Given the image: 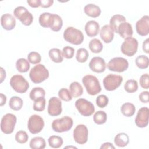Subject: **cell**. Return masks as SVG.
Instances as JSON below:
<instances>
[{"instance_id":"4316f807","label":"cell","mask_w":149,"mask_h":149,"mask_svg":"<svg viewBox=\"0 0 149 149\" xmlns=\"http://www.w3.org/2000/svg\"><path fill=\"white\" fill-rule=\"evenodd\" d=\"M49 56L51 61L55 63L62 62L63 60L62 52L58 48H52L49 51Z\"/></svg>"},{"instance_id":"d6a6232c","label":"cell","mask_w":149,"mask_h":149,"mask_svg":"<svg viewBox=\"0 0 149 149\" xmlns=\"http://www.w3.org/2000/svg\"><path fill=\"white\" fill-rule=\"evenodd\" d=\"M89 48L92 52L100 53L103 49V45L101 41L97 38H93L88 44Z\"/></svg>"},{"instance_id":"f546056e","label":"cell","mask_w":149,"mask_h":149,"mask_svg":"<svg viewBox=\"0 0 149 149\" xmlns=\"http://www.w3.org/2000/svg\"><path fill=\"white\" fill-rule=\"evenodd\" d=\"M30 66L29 62L25 58H20L16 62V68L20 73L27 72L29 70Z\"/></svg>"},{"instance_id":"7402d4cb","label":"cell","mask_w":149,"mask_h":149,"mask_svg":"<svg viewBox=\"0 0 149 149\" xmlns=\"http://www.w3.org/2000/svg\"><path fill=\"white\" fill-rule=\"evenodd\" d=\"M84 12L87 16L95 18L100 15L101 10L98 6L95 4L89 3L84 6Z\"/></svg>"},{"instance_id":"ee69618b","label":"cell","mask_w":149,"mask_h":149,"mask_svg":"<svg viewBox=\"0 0 149 149\" xmlns=\"http://www.w3.org/2000/svg\"><path fill=\"white\" fill-rule=\"evenodd\" d=\"M108 98L105 95H100L96 98L97 105L101 108L105 107L108 104Z\"/></svg>"},{"instance_id":"ba28073f","label":"cell","mask_w":149,"mask_h":149,"mask_svg":"<svg viewBox=\"0 0 149 149\" xmlns=\"http://www.w3.org/2000/svg\"><path fill=\"white\" fill-rule=\"evenodd\" d=\"M107 67L111 71L123 72L126 70L129 67L127 59L122 57H116L111 59L108 63Z\"/></svg>"},{"instance_id":"9c48e42d","label":"cell","mask_w":149,"mask_h":149,"mask_svg":"<svg viewBox=\"0 0 149 149\" xmlns=\"http://www.w3.org/2000/svg\"><path fill=\"white\" fill-rule=\"evenodd\" d=\"M13 14L25 26L31 25L33 21V15L24 6L16 7L13 10Z\"/></svg>"},{"instance_id":"1f68e13d","label":"cell","mask_w":149,"mask_h":149,"mask_svg":"<svg viewBox=\"0 0 149 149\" xmlns=\"http://www.w3.org/2000/svg\"><path fill=\"white\" fill-rule=\"evenodd\" d=\"M52 20V13L49 12H44L39 16L40 24L45 28L49 27Z\"/></svg>"},{"instance_id":"d4e9b609","label":"cell","mask_w":149,"mask_h":149,"mask_svg":"<svg viewBox=\"0 0 149 149\" xmlns=\"http://www.w3.org/2000/svg\"><path fill=\"white\" fill-rule=\"evenodd\" d=\"M129 142V137L125 133H119L116 135L114 139L115 144L120 147L126 146Z\"/></svg>"},{"instance_id":"e0dca14e","label":"cell","mask_w":149,"mask_h":149,"mask_svg":"<svg viewBox=\"0 0 149 149\" xmlns=\"http://www.w3.org/2000/svg\"><path fill=\"white\" fill-rule=\"evenodd\" d=\"M90 69L96 73H102L105 71L106 64L105 60L99 56L93 57L88 64Z\"/></svg>"},{"instance_id":"f5cc1de1","label":"cell","mask_w":149,"mask_h":149,"mask_svg":"<svg viewBox=\"0 0 149 149\" xmlns=\"http://www.w3.org/2000/svg\"><path fill=\"white\" fill-rule=\"evenodd\" d=\"M0 71H1V80H0V83H2L3 81L5 80L6 77V72L5 70L3 69V68L1 67L0 68Z\"/></svg>"},{"instance_id":"816d5d0a","label":"cell","mask_w":149,"mask_h":149,"mask_svg":"<svg viewBox=\"0 0 149 149\" xmlns=\"http://www.w3.org/2000/svg\"><path fill=\"white\" fill-rule=\"evenodd\" d=\"M101 149H107V148H115V146H113V144L109 142H107L104 143L103 144L101 145L100 147Z\"/></svg>"},{"instance_id":"60d3db41","label":"cell","mask_w":149,"mask_h":149,"mask_svg":"<svg viewBox=\"0 0 149 149\" xmlns=\"http://www.w3.org/2000/svg\"><path fill=\"white\" fill-rule=\"evenodd\" d=\"M29 139V136L27 133L23 130L18 131L15 135L16 141L20 144L26 143Z\"/></svg>"},{"instance_id":"8fae6325","label":"cell","mask_w":149,"mask_h":149,"mask_svg":"<svg viewBox=\"0 0 149 149\" xmlns=\"http://www.w3.org/2000/svg\"><path fill=\"white\" fill-rule=\"evenodd\" d=\"M44 119L40 115H33L29 118L27 127L31 133L34 134L40 133L44 128Z\"/></svg>"},{"instance_id":"f35d334b","label":"cell","mask_w":149,"mask_h":149,"mask_svg":"<svg viewBox=\"0 0 149 149\" xmlns=\"http://www.w3.org/2000/svg\"><path fill=\"white\" fill-rule=\"evenodd\" d=\"M125 91L129 93L136 92L138 89V84L135 80H128L124 85Z\"/></svg>"},{"instance_id":"7bdbcfd3","label":"cell","mask_w":149,"mask_h":149,"mask_svg":"<svg viewBox=\"0 0 149 149\" xmlns=\"http://www.w3.org/2000/svg\"><path fill=\"white\" fill-rule=\"evenodd\" d=\"M58 96L59 97L65 101H69L72 100V97L70 94V91L65 88H61L58 91Z\"/></svg>"},{"instance_id":"277c9868","label":"cell","mask_w":149,"mask_h":149,"mask_svg":"<svg viewBox=\"0 0 149 149\" xmlns=\"http://www.w3.org/2000/svg\"><path fill=\"white\" fill-rule=\"evenodd\" d=\"M73 124V119L69 116H65L62 118L54 120L51 126L54 131L58 133H62L68 132L71 129Z\"/></svg>"},{"instance_id":"b9f144b4","label":"cell","mask_w":149,"mask_h":149,"mask_svg":"<svg viewBox=\"0 0 149 149\" xmlns=\"http://www.w3.org/2000/svg\"><path fill=\"white\" fill-rule=\"evenodd\" d=\"M45 102L46 101L44 98H41L36 100L33 104V109L38 112L43 111L45 109Z\"/></svg>"},{"instance_id":"7a4b0ae2","label":"cell","mask_w":149,"mask_h":149,"mask_svg":"<svg viewBox=\"0 0 149 149\" xmlns=\"http://www.w3.org/2000/svg\"><path fill=\"white\" fill-rule=\"evenodd\" d=\"M82 82L87 93L91 95H95L101 91L99 80L93 75L87 74L84 76L82 79Z\"/></svg>"},{"instance_id":"9a60e30c","label":"cell","mask_w":149,"mask_h":149,"mask_svg":"<svg viewBox=\"0 0 149 149\" xmlns=\"http://www.w3.org/2000/svg\"><path fill=\"white\" fill-rule=\"evenodd\" d=\"M149 109L147 107H142L139 109L135 118L136 126L140 128L146 127L148 124Z\"/></svg>"},{"instance_id":"11a10c76","label":"cell","mask_w":149,"mask_h":149,"mask_svg":"<svg viewBox=\"0 0 149 149\" xmlns=\"http://www.w3.org/2000/svg\"><path fill=\"white\" fill-rule=\"evenodd\" d=\"M77 148V147H74V146H66L65 147V148Z\"/></svg>"},{"instance_id":"30bf717a","label":"cell","mask_w":149,"mask_h":149,"mask_svg":"<svg viewBox=\"0 0 149 149\" xmlns=\"http://www.w3.org/2000/svg\"><path fill=\"white\" fill-rule=\"evenodd\" d=\"M137 48L138 41L133 37H129L125 39L120 47L122 52L127 56H133L136 53Z\"/></svg>"},{"instance_id":"f6af8a7d","label":"cell","mask_w":149,"mask_h":149,"mask_svg":"<svg viewBox=\"0 0 149 149\" xmlns=\"http://www.w3.org/2000/svg\"><path fill=\"white\" fill-rule=\"evenodd\" d=\"M74 54V49L70 46H66L63 48L62 54L63 57L66 59H71L73 57Z\"/></svg>"},{"instance_id":"681fc988","label":"cell","mask_w":149,"mask_h":149,"mask_svg":"<svg viewBox=\"0 0 149 149\" xmlns=\"http://www.w3.org/2000/svg\"><path fill=\"white\" fill-rule=\"evenodd\" d=\"M27 2L32 8H38L41 5L40 0H29L27 1Z\"/></svg>"},{"instance_id":"3957f363","label":"cell","mask_w":149,"mask_h":149,"mask_svg":"<svg viewBox=\"0 0 149 149\" xmlns=\"http://www.w3.org/2000/svg\"><path fill=\"white\" fill-rule=\"evenodd\" d=\"M63 38L67 42L73 45L81 44L84 40L83 33L73 27H68L65 30Z\"/></svg>"},{"instance_id":"83f0119b","label":"cell","mask_w":149,"mask_h":149,"mask_svg":"<svg viewBox=\"0 0 149 149\" xmlns=\"http://www.w3.org/2000/svg\"><path fill=\"white\" fill-rule=\"evenodd\" d=\"M45 146V141L41 137H33L30 141V147L33 149H44Z\"/></svg>"},{"instance_id":"d590c367","label":"cell","mask_w":149,"mask_h":149,"mask_svg":"<svg viewBox=\"0 0 149 149\" xmlns=\"http://www.w3.org/2000/svg\"><path fill=\"white\" fill-rule=\"evenodd\" d=\"M48 141L49 146L54 148H58L61 147L63 143L62 137L55 135L50 136L48 140Z\"/></svg>"},{"instance_id":"4fadbf2b","label":"cell","mask_w":149,"mask_h":149,"mask_svg":"<svg viewBox=\"0 0 149 149\" xmlns=\"http://www.w3.org/2000/svg\"><path fill=\"white\" fill-rule=\"evenodd\" d=\"M88 136V129L86 126L83 124L78 125L73 130V139L77 144H85L87 141Z\"/></svg>"},{"instance_id":"603a6c76","label":"cell","mask_w":149,"mask_h":149,"mask_svg":"<svg viewBox=\"0 0 149 149\" xmlns=\"http://www.w3.org/2000/svg\"><path fill=\"white\" fill-rule=\"evenodd\" d=\"M125 22H126V18L124 16L118 14L112 16L110 19V26L112 28L115 32L118 33V29L119 26Z\"/></svg>"},{"instance_id":"6da1fadb","label":"cell","mask_w":149,"mask_h":149,"mask_svg":"<svg viewBox=\"0 0 149 149\" xmlns=\"http://www.w3.org/2000/svg\"><path fill=\"white\" fill-rule=\"evenodd\" d=\"M48 70L42 64H38L34 66L30 71L29 76L34 83H40L45 81L49 77Z\"/></svg>"},{"instance_id":"ffe728a7","label":"cell","mask_w":149,"mask_h":149,"mask_svg":"<svg viewBox=\"0 0 149 149\" xmlns=\"http://www.w3.org/2000/svg\"><path fill=\"white\" fill-rule=\"evenodd\" d=\"M118 33L124 39L132 37L133 33L132 25L126 22L121 23L118 27Z\"/></svg>"},{"instance_id":"7c38bea8","label":"cell","mask_w":149,"mask_h":149,"mask_svg":"<svg viewBox=\"0 0 149 149\" xmlns=\"http://www.w3.org/2000/svg\"><path fill=\"white\" fill-rule=\"evenodd\" d=\"M122 81L123 78L121 76L115 74H109L104 79L103 84L105 90L113 91L120 86Z\"/></svg>"},{"instance_id":"f907efd6","label":"cell","mask_w":149,"mask_h":149,"mask_svg":"<svg viewBox=\"0 0 149 149\" xmlns=\"http://www.w3.org/2000/svg\"><path fill=\"white\" fill-rule=\"evenodd\" d=\"M143 50L147 54L149 53V42L148 38H147L143 41Z\"/></svg>"},{"instance_id":"ac0fdd59","label":"cell","mask_w":149,"mask_h":149,"mask_svg":"<svg viewBox=\"0 0 149 149\" xmlns=\"http://www.w3.org/2000/svg\"><path fill=\"white\" fill-rule=\"evenodd\" d=\"M100 35L104 42L105 43H110L114 37V31L110 25L105 24L101 29Z\"/></svg>"},{"instance_id":"74e56055","label":"cell","mask_w":149,"mask_h":149,"mask_svg":"<svg viewBox=\"0 0 149 149\" xmlns=\"http://www.w3.org/2000/svg\"><path fill=\"white\" fill-rule=\"evenodd\" d=\"M89 54L87 50L84 48H81L77 49L76 55V60L80 63H84L86 62L88 58Z\"/></svg>"},{"instance_id":"c3c4849f","label":"cell","mask_w":149,"mask_h":149,"mask_svg":"<svg viewBox=\"0 0 149 149\" xmlns=\"http://www.w3.org/2000/svg\"><path fill=\"white\" fill-rule=\"evenodd\" d=\"M41 5L40 6L44 8H47L50 7L54 3L53 0H40Z\"/></svg>"},{"instance_id":"5bb4252c","label":"cell","mask_w":149,"mask_h":149,"mask_svg":"<svg viewBox=\"0 0 149 149\" xmlns=\"http://www.w3.org/2000/svg\"><path fill=\"white\" fill-rule=\"evenodd\" d=\"M62 102L56 97H51L48 101V113L50 116H56L62 113Z\"/></svg>"},{"instance_id":"bcb514c9","label":"cell","mask_w":149,"mask_h":149,"mask_svg":"<svg viewBox=\"0 0 149 149\" xmlns=\"http://www.w3.org/2000/svg\"><path fill=\"white\" fill-rule=\"evenodd\" d=\"M140 84L143 88L148 89L149 88V76L148 73L142 74L140 77Z\"/></svg>"},{"instance_id":"52a82bcc","label":"cell","mask_w":149,"mask_h":149,"mask_svg":"<svg viewBox=\"0 0 149 149\" xmlns=\"http://www.w3.org/2000/svg\"><path fill=\"white\" fill-rule=\"evenodd\" d=\"M75 107L79 112L84 116H91L95 111L94 105L84 98H79L75 102Z\"/></svg>"},{"instance_id":"44dd1931","label":"cell","mask_w":149,"mask_h":149,"mask_svg":"<svg viewBox=\"0 0 149 149\" xmlns=\"http://www.w3.org/2000/svg\"><path fill=\"white\" fill-rule=\"evenodd\" d=\"M85 31L90 37L96 36L100 31V25L95 20H90L85 25Z\"/></svg>"},{"instance_id":"db71d44e","label":"cell","mask_w":149,"mask_h":149,"mask_svg":"<svg viewBox=\"0 0 149 149\" xmlns=\"http://www.w3.org/2000/svg\"><path fill=\"white\" fill-rule=\"evenodd\" d=\"M0 98H1V103H0V105L1 107L3 106L4 104H5L6 101V97L2 93L0 94Z\"/></svg>"},{"instance_id":"2e32d148","label":"cell","mask_w":149,"mask_h":149,"mask_svg":"<svg viewBox=\"0 0 149 149\" xmlns=\"http://www.w3.org/2000/svg\"><path fill=\"white\" fill-rule=\"evenodd\" d=\"M136 31L140 36H146L149 33V16L144 15L136 23Z\"/></svg>"},{"instance_id":"e575fe53","label":"cell","mask_w":149,"mask_h":149,"mask_svg":"<svg viewBox=\"0 0 149 149\" xmlns=\"http://www.w3.org/2000/svg\"><path fill=\"white\" fill-rule=\"evenodd\" d=\"M136 66L141 69H144L148 68L149 65L148 58L144 55L138 56L135 61Z\"/></svg>"},{"instance_id":"4dcf8cb0","label":"cell","mask_w":149,"mask_h":149,"mask_svg":"<svg viewBox=\"0 0 149 149\" xmlns=\"http://www.w3.org/2000/svg\"><path fill=\"white\" fill-rule=\"evenodd\" d=\"M23 100L17 96H13L10 98L9 102V107L14 111H19L23 107Z\"/></svg>"},{"instance_id":"5b68a950","label":"cell","mask_w":149,"mask_h":149,"mask_svg":"<svg viewBox=\"0 0 149 149\" xmlns=\"http://www.w3.org/2000/svg\"><path fill=\"white\" fill-rule=\"evenodd\" d=\"M12 88L18 93H24L29 88V84L25 78L20 74L13 75L10 80Z\"/></svg>"},{"instance_id":"8992f818","label":"cell","mask_w":149,"mask_h":149,"mask_svg":"<svg viewBox=\"0 0 149 149\" xmlns=\"http://www.w3.org/2000/svg\"><path fill=\"white\" fill-rule=\"evenodd\" d=\"M16 116L12 113H6L1 119V129L2 132L6 134H11L15 129L16 123Z\"/></svg>"},{"instance_id":"ab89813d","label":"cell","mask_w":149,"mask_h":149,"mask_svg":"<svg viewBox=\"0 0 149 149\" xmlns=\"http://www.w3.org/2000/svg\"><path fill=\"white\" fill-rule=\"evenodd\" d=\"M28 61L32 64H37L41 62V56L40 54L37 52H31L27 55Z\"/></svg>"},{"instance_id":"8d00e7d4","label":"cell","mask_w":149,"mask_h":149,"mask_svg":"<svg viewBox=\"0 0 149 149\" xmlns=\"http://www.w3.org/2000/svg\"><path fill=\"white\" fill-rule=\"evenodd\" d=\"M107 119V113L103 111L96 112L93 116L94 122L98 125H102L106 122Z\"/></svg>"},{"instance_id":"f1b7e54d","label":"cell","mask_w":149,"mask_h":149,"mask_svg":"<svg viewBox=\"0 0 149 149\" xmlns=\"http://www.w3.org/2000/svg\"><path fill=\"white\" fill-rule=\"evenodd\" d=\"M120 110L124 116L126 117H130L134 114L136 108L133 104L130 102H126L122 105Z\"/></svg>"},{"instance_id":"d6986e66","label":"cell","mask_w":149,"mask_h":149,"mask_svg":"<svg viewBox=\"0 0 149 149\" xmlns=\"http://www.w3.org/2000/svg\"><path fill=\"white\" fill-rule=\"evenodd\" d=\"M1 24L5 30H11L16 26V20L12 15L5 13L1 17Z\"/></svg>"},{"instance_id":"836d02e7","label":"cell","mask_w":149,"mask_h":149,"mask_svg":"<svg viewBox=\"0 0 149 149\" xmlns=\"http://www.w3.org/2000/svg\"><path fill=\"white\" fill-rule=\"evenodd\" d=\"M45 95V91L42 88L34 87L31 90L29 96L31 100L35 101L38 99L44 98Z\"/></svg>"},{"instance_id":"484cf974","label":"cell","mask_w":149,"mask_h":149,"mask_svg":"<svg viewBox=\"0 0 149 149\" xmlns=\"http://www.w3.org/2000/svg\"><path fill=\"white\" fill-rule=\"evenodd\" d=\"M69 90L72 97L74 98L81 96L83 93V87L77 81H73L70 84Z\"/></svg>"},{"instance_id":"7dc6e473","label":"cell","mask_w":149,"mask_h":149,"mask_svg":"<svg viewBox=\"0 0 149 149\" xmlns=\"http://www.w3.org/2000/svg\"><path fill=\"white\" fill-rule=\"evenodd\" d=\"M148 96H149V92L147 91H144L141 92L139 95V100L140 101L143 102V103H148V101H149V98H148Z\"/></svg>"},{"instance_id":"cb8c5ba5","label":"cell","mask_w":149,"mask_h":149,"mask_svg":"<svg viewBox=\"0 0 149 149\" xmlns=\"http://www.w3.org/2000/svg\"><path fill=\"white\" fill-rule=\"evenodd\" d=\"M63 25L62 18L57 14L52 13V20L49 28L54 31H59Z\"/></svg>"}]
</instances>
